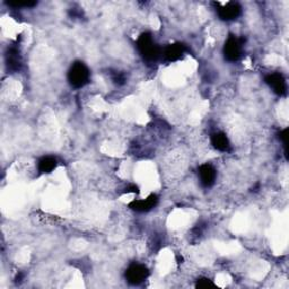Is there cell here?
I'll return each instance as SVG.
<instances>
[{
	"instance_id": "cell-7",
	"label": "cell",
	"mask_w": 289,
	"mask_h": 289,
	"mask_svg": "<svg viewBox=\"0 0 289 289\" xmlns=\"http://www.w3.org/2000/svg\"><path fill=\"white\" fill-rule=\"evenodd\" d=\"M158 203V198L156 194H151L145 200H134L129 203V207L132 210L138 212H147L153 209Z\"/></svg>"
},
{
	"instance_id": "cell-12",
	"label": "cell",
	"mask_w": 289,
	"mask_h": 289,
	"mask_svg": "<svg viewBox=\"0 0 289 289\" xmlns=\"http://www.w3.org/2000/svg\"><path fill=\"white\" fill-rule=\"evenodd\" d=\"M56 167V159L51 156L42 158L39 162V170L41 173H51Z\"/></svg>"
},
{
	"instance_id": "cell-1",
	"label": "cell",
	"mask_w": 289,
	"mask_h": 289,
	"mask_svg": "<svg viewBox=\"0 0 289 289\" xmlns=\"http://www.w3.org/2000/svg\"><path fill=\"white\" fill-rule=\"evenodd\" d=\"M137 46H138V50L140 54L144 56V59L148 61H155L158 59L160 50L149 33H144L139 36L138 41H137Z\"/></svg>"
},
{
	"instance_id": "cell-6",
	"label": "cell",
	"mask_w": 289,
	"mask_h": 289,
	"mask_svg": "<svg viewBox=\"0 0 289 289\" xmlns=\"http://www.w3.org/2000/svg\"><path fill=\"white\" fill-rule=\"evenodd\" d=\"M218 15L224 21H232L241 15V6L236 3H228L226 5L217 4Z\"/></svg>"
},
{
	"instance_id": "cell-13",
	"label": "cell",
	"mask_w": 289,
	"mask_h": 289,
	"mask_svg": "<svg viewBox=\"0 0 289 289\" xmlns=\"http://www.w3.org/2000/svg\"><path fill=\"white\" fill-rule=\"evenodd\" d=\"M196 287L197 288H202V289L212 288V287H215V283L212 282L210 279H208V278H200V279H198Z\"/></svg>"
},
{
	"instance_id": "cell-8",
	"label": "cell",
	"mask_w": 289,
	"mask_h": 289,
	"mask_svg": "<svg viewBox=\"0 0 289 289\" xmlns=\"http://www.w3.org/2000/svg\"><path fill=\"white\" fill-rule=\"evenodd\" d=\"M217 172L216 169L209 164H203L199 167V178H200V182L203 187L209 188L216 181Z\"/></svg>"
},
{
	"instance_id": "cell-4",
	"label": "cell",
	"mask_w": 289,
	"mask_h": 289,
	"mask_svg": "<svg viewBox=\"0 0 289 289\" xmlns=\"http://www.w3.org/2000/svg\"><path fill=\"white\" fill-rule=\"evenodd\" d=\"M242 45H243V40L235 36H230L224 46L225 58L228 61L239 60L242 53Z\"/></svg>"
},
{
	"instance_id": "cell-15",
	"label": "cell",
	"mask_w": 289,
	"mask_h": 289,
	"mask_svg": "<svg viewBox=\"0 0 289 289\" xmlns=\"http://www.w3.org/2000/svg\"><path fill=\"white\" fill-rule=\"evenodd\" d=\"M113 82L118 85L125 84V82H126L125 75H123L122 73H115L114 75H113Z\"/></svg>"
},
{
	"instance_id": "cell-9",
	"label": "cell",
	"mask_w": 289,
	"mask_h": 289,
	"mask_svg": "<svg viewBox=\"0 0 289 289\" xmlns=\"http://www.w3.org/2000/svg\"><path fill=\"white\" fill-rule=\"evenodd\" d=\"M6 63H7L8 69L13 70V72H17V70H20L21 66H22V58H21L20 50L15 48V46L9 48L6 54Z\"/></svg>"
},
{
	"instance_id": "cell-5",
	"label": "cell",
	"mask_w": 289,
	"mask_h": 289,
	"mask_svg": "<svg viewBox=\"0 0 289 289\" xmlns=\"http://www.w3.org/2000/svg\"><path fill=\"white\" fill-rule=\"evenodd\" d=\"M265 83L273 89V92L279 96H285L287 94V83L281 74L273 73L265 77Z\"/></svg>"
},
{
	"instance_id": "cell-16",
	"label": "cell",
	"mask_w": 289,
	"mask_h": 289,
	"mask_svg": "<svg viewBox=\"0 0 289 289\" xmlns=\"http://www.w3.org/2000/svg\"><path fill=\"white\" fill-rule=\"evenodd\" d=\"M288 129L283 130L280 134V138L283 143V146H285V151H286V156H288Z\"/></svg>"
},
{
	"instance_id": "cell-2",
	"label": "cell",
	"mask_w": 289,
	"mask_h": 289,
	"mask_svg": "<svg viewBox=\"0 0 289 289\" xmlns=\"http://www.w3.org/2000/svg\"><path fill=\"white\" fill-rule=\"evenodd\" d=\"M68 80L75 88L85 86L89 80V70L83 63L76 61L68 72Z\"/></svg>"
},
{
	"instance_id": "cell-10",
	"label": "cell",
	"mask_w": 289,
	"mask_h": 289,
	"mask_svg": "<svg viewBox=\"0 0 289 289\" xmlns=\"http://www.w3.org/2000/svg\"><path fill=\"white\" fill-rule=\"evenodd\" d=\"M186 52V46L181 43H174L169 44L164 51L165 59L167 61H177L180 58H182V55Z\"/></svg>"
},
{
	"instance_id": "cell-3",
	"label": "cell",
	"mask_w": 289,
	"mask_h": 289,
	"mask_svg": "<svg viewBox=\"0 0 289 289\" xmlns=\"http://www.w3.org/2000/svg\"><path fill=\"white\" fill-rule=\"evenodd\" d=\"M149 276V271L143 264H132L126 271L127 281L131 285H139Z\"/></svg>"
},
{
	"instance_id": "cell-14",
	"label": "cell",
	"mask_w": 289,
	"mask_h": 289,
	"mask_svg": "<svg viewBox=\"0 0 289 289\" xmlns=\"http://www.w3.org/2000/svg\"><path fill=\"white\" fill-rule=\"evenodd\" d=\"M8 6H12V7H33L35 6L36 3L35 2H9L7 3Z\"/></svg>"
},
{
	"instance_id": "cell-11",
	"label": "cell",
	"mask_w": 289,
	"mask_h": 289,
	"mask_svg": "<svg viewBox=\"0 0 289 289\" xmlns=\"http://www.w3.org/2000/svg\"><path fill=\"white\" fill-rule=\"evenodd\" d=\"M211 144L216 149L227 151L229 149V140L224 132H217L211 136Z\"/></svg>"
}]
</instances>
